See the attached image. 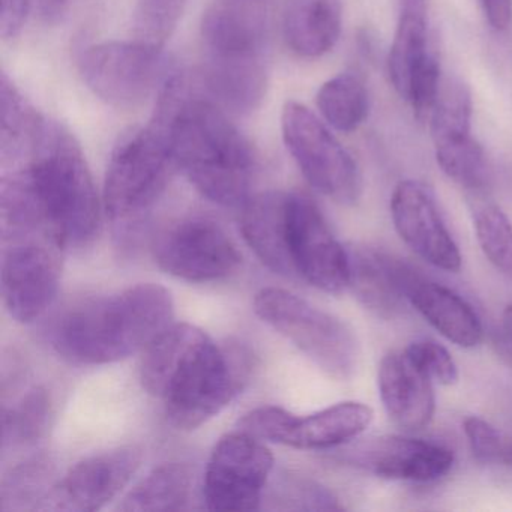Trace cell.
<instances>
[{
    "mask_svg": "<svg viewBox=\"0 0 512 512\" xmlns=\"http://www.w3.org/2000/svg\"><path fill=\"white\" fill-rule=\"evenodd\" d=\"M251 371L245 347L220 346L197 326L172 323L143 350L140 382L163 403L173 427L191 431L229 406Z\"/></svg>",
    "mask_w": 512,
    "mask_h": 512,
    "instance_id": "6da1fadb",
    "label": "cell"
},
{
    "mask_svg": "<svg viewBox=\"0 0 512 512\" xmlns=\"http://www.w3.org/2000/svg\"><path fill=\"white\" fill-rule=\"evenodd\" d=\"M175 304L166 287L137 284L89 298L55 317L47 338L73 364L104 365L143 352L173 323Z\"/></svg>",
    "mask_w": 512,
    "mask_h": 512,
    "instance_id": "7a4b0ae2",
    "label": "cell"
},
{
    "mask_svg": "<svg viewBox=\"0 0 512 512\" xmlns=\"http://www.w3.org/2000/svg\"><path fill=\"white\" fill-rule=\"evenodd\" d=\"M176 169L206 199L242 208L253 197L257 157L218 104L182 91L170 124Z\"/></svg>",
    "mask_w": 512,
    "mask_h": 512,
    "instance_id": "3957f363",
    "label": "cell"
},
{
    "mask_svg": "<svg viewBox=\"0 0 512 512\" xmlns=\"http://www.w3.org/2000/svg\"><path fill=\"white\" fill-rule=\"evenodd\" d=\"M7 173L28 191L44 223L65 247H82L97 236V188L82 148L62 125L46 121L29 157Z\"/></svg>",
    "mask_w": 512,
    "mask_h": 512,
    "instance_id": "277c9868",
    "label": "cell"
},
{
    "mask_svg": "<svg viewBox=\"0 0 512 512\" xmlns=\"http://www.w3.org/2000/svg\"><path fill=\"white\" fill-rule=\"evenodd\" d=\"M184 88L181 76H170L160 89L151 122L125 133L113 149L103 203L118 241H127L139 230L176 169L170 124Z\"/></svg>",
    "mask_w": 512,
    "mask_h": 512,
    "instance_id": "5b68a950",
    "label": "cell"
},
{
    "mask_svg": "<svg viewBox=\"0 0 512 512\" xmlns=\"http://www.w3.org/2000/svg\"><path fill=\"white\" fill-rule=\"evenodd\" d=\"M203 80L221 109L250 115L268 88V16L260 0H223L203 17Z\"/></svg>",
    "mask_w": 512,
    "mask_h": 512,
    "instance_id": "8992f818",
    "label": "cell"
},
{
    "mask_svg": "<svg viewBox=\"0 0 512 512\" xmlns=\"http://www.w3.org/2000/svg\"><path fill=\"white\" fill-rule=\"evenodd\" d=\"M254 311L332 379L347 380L355 373L358 343L343 320L277 287L257 293Z\"/></svg>",
    "mask_w": 512,
    "mask_h": 512,
    "instance_id": "52a82bcc",
    "label": "cell"
},
{
    "mask_svg": "<svg viewBox=\"0 0 512 512\" xmlns=\"http://www.w3.org/2000/svg\"><path fill=\"white\" fill-rule=\"evenodd\" d=\"M65 245L49 230L2 233V296L13 319H40L58 295Z\"/></svg>",
    "mask_w": 512,
    "mask_h": 512,
    "instance_id": "ba28073f",
    "label": "cell"
},
{
    "mask_svg": "<svg viewBox=\"0 0 512 512\" xmlns=\"http://www.w3.org/2000/svg\"><path fill=\"white\" fill-rule=\"evenodd\" d=\"M283 139L308 184L338 205L358 202L362 178L352 155L313 112L289 101L281 115Z\"/></svg>",
    "mask_w": 512,
    "mask_h": 512,
    "instance_id": "9c48e42d",
    "label": "cell"
},
{
    "mask_svg": "<svg viewBox=\"0 0 512 512\" xmlns=\"http://www.w3.org/2000/svg\"><path fill=\"white\" fill-rule=\"evenodd\" d=\"M79 70L86 86L116 109L142 106L169 77L160 47L137 40L86 47L79 56Z\"/></svg>",
    "mask_w": 512,
    "mask_h": 512,
    "instance_id": "30bf717a",
    "label": "cell"
},
{
    "mask_svg": "<svg viewBox=\"0 0 512 512\" xmlns=\"http://www.w3.org/2000/svg\"><path fill=\"white\" fill-rule=\"evenodd\" d=\"M373 418V409L359 401H343L307 416L283 407L262 406L248 412L238 427L263 442L319 451L358 439Z\"/></svg>",
    "mask_w": 512,
    "mask_h": 512,
    "instance_id": "8fae6325",
    "label": "cell"
},
{
    "mask_svg": "<svg viewBox=\"0 0 512 512\" xmlns=\"http://www.w3.org/2000/svg\"><path fill=\"white\" fill-rule=\"evenodd\" d=\"M152 253L160 269L190 283L224 280L242 263L241 251L229 233L217 221L200 215L161 230Z\"/></svg>",
    "mask_w": 512,
    "mask_h": 512,
    "instance_id": "7c38bea8",
    "label": "cell"
},
{
    "mask_svg": "<svg viewBox=\"0 0 512 512\" xmlns=\"http://www.w3.org/2000/svg\"><path fill=\"white\" fill-rule=\"evenodd\" d=\"M274 457L263 440L244 431L218 440L203 478V499L211 511H254L260 508Z\"/></svg>",
    "mask_w": 512,
    "mask_h": 512,
    "instance_id": "4fadbf2b",
    "label": "cell"
},
{
    "mask_svg": "<svg viewBox=\"0 0 512 512\" xmlns=\"http://www.w3.org/2000/svg\"><path fill=\"white\" fill-rule=\"evenodd\" d=\"M287 256L290 271L316 289H349V251L337 241L316 203L301 193H287Z\"/></svg>",
    "mask_w": 512,
    "mask_h": 512,
    "instance_id": "5bb4252c",
    "label": "cell"
},
{
    "mask_svg": "<svg viewBox=\"0 0 512 512\" xmlns=\"http://www.w3.org/2000/svg\"><path fill=\"white\" fill-rule=\"evenodd\" d=\"M388 74L397 94L418 118H425L439 95L440 62L428 35L427 2L400 4L397 29L388 56Z\"/></svg>",
    "mask_w": 512,
    "mask_h": 512,
    "instance_id": "9a60e30c",
    "label": "cell"
},
{
    "mask_svg": "<svg viewBox=\"0 0 512 512\" xmlns=\"http://www.w3.org/2000/svg\"><path fill=\"white\" fill-rule=\"evenodd\" d=\"M142 461L143 449L133 445L83 458L59 479L44 509L98 511L130 484Z\"/></svg>",
    "mask_w": 512,
    "mask_h": 512,
    "instance_id": "2e32d148",
    "label": "cell"
},
{
    "mask_svg": "<svg viewBox=\"0 0 512 512\" xmlns=\"http://www.w3.org/2000/svg\"><path fill=\"white\" fill-rule=\"evenodd\" d=\"M391 217L401 241L421 259L442 271H460V250L427 185L401 181L391 196Z\"/></svg>",
    "mask_w": 512,
    "mask_h": 512,
    "instance_id": "e0dca14e",
    "label": "cell"
},
{
    "mask_svg": "<svg viewBox=\"0 0 512 512\" xmlns=\"http://www.w3.org/2000/svg\"><path fill=\"white\" fill-rule=\"evenodd\" d=\"M346 452L350 463L395 481H437L454 466L451 449L413 437H376Z\"/></svg>",
    "mask_w": 512,
    "mask_h": 512,
    "instance_id": "ac0fdd59",
    "label": "cell"
},
{
    "mask_svg": "<svg viewBox=\"0 0 512 512\" xmlns=\"http://www.w3.org/2000/svg\"><path fill=\"white\" fill-rule=\"evenodd\" d=\"M380 400L392 424L407 433L422 430L436 412L433 380L403 352L386 353L377 371Z\"/></svg>",
    "mask_w": 512,
    "mask_h": 512,
    "instance_id": "d6986e66",
    "label": "cell"
},
{
    "mask_svg": "<svg viewBox=\"0 0 512 512\" xmlns=\"http://www.w3.org/2000/svg\"><path fill=\"white\" fill-rule=\"evenodd\" d=\"M349 251V289L358 301L380 317H394L407 301L418 272L397 257L373 247H353Z\"/></svg>",
    "mask_w": 512,
    "mask_h": 512,
    "instance_id": "ffe728a7",
    "label": "cell"
},
{
    "mask_svg": "<svg viewBox=\"0 0 512 512\" xmlns=\"http://www.w3.org/2000/svg\"><path fill=\"white\" fill-rule=\"evenodd\" d=\"M407 301L442 337L464 349L478 346L484 338L481 319L460 295L442 284L418 275Z\"/></svg>",
    "mask_w": 512,
    "mask_h": 512,
    "instance_id": "44dd1931",
    "label": "cell"
},
{
    "mask_svg": "<svg viewBox=\"0 0 512 512\" xmlns=\"http://www.w3.org/2000/svg\"><path fill=\"white\" fill-rule=\"evenodd\" d=\"M241 232L263 265L292 277L286 244L287 193L268 191L251 197L242 206Z\"/></svg>",
    "mask_w": 512,
    "mask_h": 512,
    "instance_id": "7402d4cb",
    "label": "cell"
},
{
    "mask_svg": "<svg viewBox=\"0 0 512 512\" xmlns=\"http://www.w3.org/2000/svg\"><path fill=\"white\" fill-rule=\"evenodd\" d=\"M341 25V0H287L284 35L299 56L319 58L334 49Z\"/></svg>",
    "mask_w": 512,
    "mask_h": 512,
    "instance_id": "603a6c76",
    "label": "cell"
},
{
    "mask_svg": "<svg viewBox=\"0 0 512 512\" xmlns=\"http://www.w3.org/2000/svg\"><path fill=\"white\" fill-rule=\"evenodd\" d=\"M46 119L28 103L7 74L0 82V157L4 167L16 166L31 154Z\"/></svg>",
    "mask_w": 512,
    "mask_h": 512,
    "instance_id": "cb8c5ba5",
    "label": "cell"
},
{
    "mask_svg": "<svg viewBox=\"0 0 512 512\" xmlns=\"http://www.w3.org/2000/svg\"><path fill=\"white\" fill-rule=\"evenodd\" d=\"M193 479V472L187 464H160L128 491L119 511H184L190 505Z\"/></svg>",
    "mask_w": 512,
    "mask_h": 512,
    "instance_id": "d4e9b609",
    "label": "cell"
},
{
    "mask_svg": "<svg viewBox=\"0 0 512 512\" xmlns=\"http://www.w3.org/2000/svg\"><path fill=\"white\" fill-rule=\"evenodd\" d=\"M56 481V463L50 455L40 454L11 467L0 485L2 511L44 509Z\"/></svg>",
    "mask_w": 512,
    "mask_h": 512,
    "instance_id": "484cf974",
    "label": "cell"
},
{
    "mask_svg": "<svg viewBox=\"0 0 512 512\" xmlns=\"http://www.w3.org/2000/svg\"><path fill=\"white\" fill-rule=\"evenodd\" d=\"M317 107L325 121L341 133L358 130L368 116L370 97L361 74H338L317 92Z\"/></svg>",
    "mask_w": 512,
    "mask_h": 512,
    "instance_id": "4316f807",
    "label": "cell"
},
{
    "mask_svg": "<svg viewBox=\"0 0 512 512\" xmlns=\"http://www.w3.org/2000/svg\"><path fill=\"white\" fill-rule=\"evenodd\" d=\"M53 406L49 392L41 386L26 391L2 409V451L34 445L46 434L52 421Z\"/></svg>",
    "mask_w": 512,
    "mask_h": 512,
    "instance_id": "83f0119b",
    "label": "cell"
},
{
    "mask_svg": "<svg viewBox=\"0 0 512 512\" xmlns=\"http://www.w3.org/2000/svg\"><path fill=\"white\" fill-rule=\"evenodd\" d=\"M472 121V94L458 79L442 80L439 95L431 110L430 133L434 145L466 139Z\"/></svg>",
    "mask_w": 512,
    "mask_h": 512,
    "instance_id": "f1b7e54d",
    "label": "cell"
},
{
    "mask_svg": "<svg viewBox=\"0 0 512 512\" xmlns=\"http://www.w3.org/2000/svg\"><path fill=\"white\" fill-rule=\"evenodd\" d=\"M436 160L449 179L469 191L484 190L488 184L487 157L472 136L434 145Z\"/></svg>",
    "mask_w": 512,
    "mask_h": 512,
    "instance_id": "f546056e",
    "label": "cell"
},
{
    "mask_svg": "<svg viewBox=\"0 0 512 512\" xmlns=\"http://www.w3.org/2000/svg\"><path fill=\"white\" fill-rule=\"evenodd\" d=\"M476 239L484 256L506 274H512V223L496 205H484L476 211Z\"/></svg>",
    "mask_w": 512,
    "mask_h": 512,
    "instance_id": "4dcf8cb0",
    "label": "cell"
},
{
    "mask_svg": "<svg viewBox=\"0 0 512 512\" xmlns=\"http://www.w3.org/2000/svg\"><path fill=\"white\" fill-rule=\"evenodd\" d=\"M188 0H139L134 13V35L140 43L163 49L184 13Z\"/></svg>",
    "mask_w": 512,
    "mask_h": 512,
    "instance_id": "1f68e13d",
    "label": "cell"
},
{
    "mask_svg": "<svg viewBox=\"0 0 512 512\" xmlns=\"http://www.w3.org/2000/svg\"><path fill=\"white\" fill-rule=\"evenodd\" d=\"M274 502H280L278 509H293V511H341L343 506L337 497L320 484L308 479L283 478L274 488Z\"/></svg>",
    "mask_w": 512,
    "mask_h": 512,
    "instance_id": "d6a6232c",
    "label": "cell"
},
{
    "mask_svg": "<svg viewBox=\"0 0 512 512\" xmlns=\"http://www.w3.org/2000/svg\"><path fill=\"white\" fill-rule=\"evenodd\" d=\"M409 358L430 377L433 382L440 385L451 386L458 382V367L451 353L434 340L413 341L406 347Z\"/></svg>",
    "mask_w": 512,
    "mask_h": 512,
    "instance_id": "836d02e7",
    "label": "cell"
},
{
    "mask_svg": "<svg viewBox=\"0 0 512 512\" xmlns=\"http://www.w3.org/2000/svg\"><path fill=\"white\" fill-rule=\"evenodd\" d=\"M463 430L476 460L481 463H493L503 457L505 445L502 436L490 422L479 416H469L463 421Z\"/></svg>",
    "mask_w": 512,
    "mask_h": 512,
    "instance_id": "e575fe53",
    "label": "cell"
},
{
    "mask_svg": "<svg viewBox=\"0 0 512 512\" xmlns=\"http://www.w3.org/2000/svg\"><path fill=\"white\" fill-rule=\"evenodd\" d=\"M29 0H2L0 34L4 40H14L23 31L28 17Z\"/></svg>",
    "mask_w": 512,
    "mask_h": 512,
    "instance_id": "d590c367",
    "label": "cell"
},
{
    "mask_svg": "<svg viewBox=\"0 0 512 512\" xmlns=\"http://www.w3.org/2000/svg\"><path fill=\"white\" fill-rule=\"evenodd\" d=\"M482 13L496 31H505L512 22V0H479Z\"/></svg>",
    "mask_w": 512,
    "mask_h": 512,
    "instance_id": "8d00e7d4",
    "label": "cell"
},
{
    "mask_svg": "<svg viewBox=\"0 0 512 512\" xmlns=\"http://www.w3.org/2000/svg\"><path fill=\"white\" fill-rule=\"evenodd\" d=\"M68 5H70V0H38L41 19L47 25H56L61 22L67 13Z\"/></svg>",
    "mask_w": 512,
    "mask_h": 512,
    "instance_id": "74e56055",
    "label": "cell"
},
{
    "mask_svg": "<svg viewBox=\"0 0 512 512\" xmlns=\"http://www.w3.org/2000/svg\"><path fill=\"white\" fill-rule=\"evenodd\" d=\"M502 323L506 337H508L509 341L512 343V305H508V307L503 310Z\"/></svg>",
    "mask_w": 512,
    "mask_h": 512,
    "instance_id": "f35d334b",
    "label": "cell"
},
{
    "mask_svg": "<svg viewBox=\"0 0 512 512\" xmlns=\"http://www.w3.org/2000/svg\"><path fill=\"white\" fill-rule=\"evenodd\" d=\"M503 461L512 466V445H505V451H503Z\"/></svg>",
    "mask_w": 512,
    "mask_h": 512,
    "instance_id": "ab89813d",
    "label": "cell"
},
{
    "mask_svg": "<svg viewBox=\"0 0 512 512\" xmlns=\"http://www.w3.org/2000/svg\"><path fill=\"white\" fill-rule=\"evenodd\" d=\"M404 2H412V0H398V4H404Z\"/></svg>",
    "mask_w": 512,
    "mask_h": 512,
    "instance_id": "60d3db41",
    "label": "cell"
}]
</instances>
